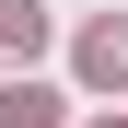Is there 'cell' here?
Returning <instances> with one entry per match:
<instances>
[{
	"label": "cell",
	"mask_w": 128,
	"mask_h": 128,
	"mask_svg": "<svg viewBox=\"0 0 128 128\" xmlns=\"http://www.w3.org/2000/svg\"><path fill=\"white\" fill-rule=\"evenodd\" d=\"M105 128H128V116H105Z\"/></svg>",
	"instance_id": "277c9868"
},
{
	"label": "cell",
	"mask_w": 128,
	"mask_h": 128,
	"mask_svg": "<svg viewBox=\"0 0 128 128\" xmlns=\"http://www.w3.org/2000/svg\"><path fill=\"white\" fill-rule=\"evenodd\" d=\"M0 128H58V93L47 82H12V93H0Z\"/></svg>",
	"instance_id": "3957f363"
},
{
	"label": "cell",
	"mask_w": 128,
	"mask_h": 128,
	"mask_svg": "<svg viewBox=\"0 0 128 128\" xmlns=\"http://www.w3.org/2000/svg\"><path fill=\"white\" fill-rule=\"evenodd\" d=\"M82 82H128V24H93L82 35Z\"/></svg>",
	"instance_id": "7a4b0ae2"
},
{
	"label": "cell",
	"mask_w": 128,
	"mask_h": 128,
	"mask_svg": "<svg viewBox=\"0 0 128 128\" xmlns=\"http://www.w3.org/2000/svg\"><path fill=\"white\" fill-rule=\"evenodd\" d=\"M47 47V0H0V58H35Z\"/></svg>",
	"instance_id": "6da1fadb"
}]
</instances>
